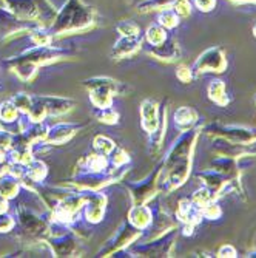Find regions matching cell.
<instances>
[{"label":"cell","mask_w":256,"mask_h":258,"mask_svg":"<svg viewBox=\"0 0 256 258\" xmlns=\"http://www.w3.org/2000/svg\"><path fill=\"white\" fill-rule=\"evenodd\" d=\"M199 130L182 132L164 159L157 175V192H172L189 179L192 170V155Z\"/></svg>","instance_id":"1"},{"label":"cell","mask_w":256,"mask_h":258,"mask_svg":"<svg viewBox=\"0 0 256 258\" xmlns=\"http://www.w3.org/2000/svg\"><path fill=\"white\" fill-rule=\"evenodd\" d=\"M96 23V10L83 4L82 0H66V4L56 14L50 27V33L54 36H65L80 31H88Z\"/></svg>","instance_id":"2"},{"label":"cell","mask_w":256,"mask_h":258,"mask_svg":"<svg viewBox=\"0 0 256 258\" xmlns=\"http://www.w3.org/2000/svg\"><path fill=\"white\" fill-rule=\"evenodd\" d=\"M62 51L59 48H51L50 46H34V48L22 53L20 56H16L7 62V65L17 75L19 79L22 81H30L39 65L48 63L53 60H57L62 57Z\"/></svg>","instance_id":"3"},{"label":"cell","mask_w":256,"mask_h":258,"mask_svg":"<svg viewBox=\"0 0 256 258\" xmlns=\"http://www.w3.org/2000/svg\"><path fill=\"white\" fill-rule=\"evenodd\" d=\"M83 87L90 91V101L96 108L113 107L116 93H121V84L111 78L96 76L83 81Z\"/></svg>","instance_id":"4"},{"label":"cell","mask_w":256,"mask_h":258,"mask_svg":"<svg viewBox=\"0 0 256 258\" xmlns=\"http://www.w3.org/2000/svg\"><path fill=\"white\" fill-rule=\"evenodd\" d=\"M204 132L215 138H224L231 143L238 144H254L256 130L242 125H222V124H208Z\"/></svg>","instance_id":"5"},{"label":"cell","mask_w":256,"mask_h":258,"mask_svg":"<svg viewBox=\"0 0 256 258\" xmlns=\"http://www.w3.org/2000/svg\"><path fill=\"white\" fill-rule=\"evenodd\" d=\"M225 68H227V57L219 46H212V48L205 50L202 54H199V57L192 67L195 76H199L202 73H210V72L221 73Z\"/></svg>","instance_id":"6"},{"label":"cell","mask_w":256,"mask_h":258,"mask_svg":"<svg viewBox=\"0 0 256 258\" xmlns=\"http://www.w3.org/2000/svg\"><path fill=\"white\" fill-rule=\"evenodd\" d=\"M139 237H141V230L136 229L134 226H131L127 221L125 224L121 226V229L118 232H116V235L108 241V244L105 246V249L101 250V256H110L111 253H114L116 250L125 247L127 244L133 243Z\"/></svg>","instance_id":"7"},{"label":"cell","mask_w":256,"mask_h":258,"mask_svg":"<svg viewBox=\"0 0 256 258\" xmlns=\"http://www.w3.org/2000/svg\"><path fill=\"white\" fill-rule=\"evenodd\" d=\"M157 175L159 169L154 173H150L141 182L128 184V189L131 190V197L136 204H145L148 200L154 197V194L157 192Z\"/></svg>","instance_id":"8"},{"label":"cell","mask_w":256,"mask_h":258,"mask_svg":"<svg viewBox=\"0 0 256 258\" xmlns=\"http://www.w3.org/2000/svg\"><path fill=\"white\" fill-rule=\"evenodd\" d=\"M83 195V212H85V218L90 223H99L104 217L105 212V204H107V198L102 194H96L93 190H87Z\"/></svg>","instance_id":"9"},{"label":"cell","mask_w":256,"mask_h":258,"mask_svg":"<svg viewBox=\"0 0 256 258\" xmlns=\"http://www.w3.org/2000/svg\"><path fill=\"white\" fill-rule=\"evenodd\" d=\"M215 150L222 155V156H230V158H242V156H253L256 153V147L251 144H238L231 143L224 138H216L215 139Z\"/></svg>","instance_id":"10"},{"label":"cell","mask_w":256,"mask_h":258,"mask_svg":"<svg viewBox=\"0 0 256 258\" xmlns=\"http://www.w3.org/2000/svg\"><path fill=\"white\" fill-rule=\"evenodd\" d=\"M5 10L22 20H39V11L34 0H4Z\"/></svg>","instance_id":"11"},{"label":"cell","mask_w":256,"mask_h":258,"mask_svg":"<svg viewBox=\"0 0 256 258\" xmlns=\"http://www.w3.org/2000/svg\"><path fill=\"white\" fill-rule=\"evenodd\" d=\"M176 217H178V220H179L181 223H184V224L196 226V224L201 223V220L204 218L202 207L196 206L192 200H181L179 204H178Z\"/></svg>","instance_id":"12"},{"label":"cell","mask_w":256,"mask_h":258,"mask_svg":"<svg viewBox=\"0 0 256 258\" xmlns=\"http://www.w3.org/2000/svg\"><path fill=\"white\" fill-rule=\"evenodd\" d=\"M142 37L141 36H121V39L113 45L111 48V57L113 59H125L131 54H134L137 50H141Z\"/></svg>","instance_id":"13"},{"label":"cell","mask_w":256,"mask_h":258,"mask_svg":"<svg viewBox=\"0 0 256 258\" xmlns=\"http://www.w3.org/2000/svg\"><path fill=\"white\" fill-rule=\"evenodd\" d=\"M36 99L42 104L46 116H59L73 110L74 102L71 99H65L59 96H36Z\"/></svg>","instance_id":"14"},{"label":"cell","mask_w":256,"mask_h":258,"mask_svg":"<svg viewBox=\"0 0 256 258\" xmlns=\"http://www.w3.org/2000/svg\"><path fill=\"white\" fill-rule=\"evenodd\" d=\"M159 105L153 99H145L141 105V116H142V128L151 135L156 132L157 124H159Z\"/></svg>","instance_id":"15"},{"label":"cell","mask_w":256,"mask_h":258,"mask_svg":"<svg viewBox=\"0 0 256 258\" xmlns=\"http://www.w3.org/2000/svg\"><path fill=\"white\" fill-rule=\"evenodd\" d=\"M150 54H153L159 60H165V62H175L181 56V50L176 40L168 39L165 42H162L160 45H151V48L148 50Z\"/></svg>","instance_id":"16"},{"label":"cell","mask_w":256,"mask_h":258,"mask_svg":"<svg viewBox=\"0 0 256 258\" xmlns=\"http://www.w3.org/2000/svg\"><path fill=\"white\" fill-rule=\"evenodd\" d=\"M128 223L139 230H144L153 223V210L145 204H136L128 212Z\"/></svg>","instance_id":"17"},{"label":"cell","mask_w":256,"mask_h":258,"mask_svg":"<svg viewBox=\"0 0 256 258\" xmlns=\"http://www.w3.org/2000/svg\"><path fill=\"white\" fill-rule=\"evenodd\" d=\"M77 130H79V125H76V124L60 122V124H56L54 127L48 128L45 141L48 144H63L65 141H68Z\"/></svg>","instance_id":"18"},{"label":"cell","mask_w":256,"mask_h":258,"mask_svg":"<svg viewBox=\"0 0 256 258\" xmlns=\"http://www.w3.org/2000/svg\"><path fill=\"white\" fill-rule=\"evenodd\" d=\"M198 119H199V116H198L196 110L192 107H181L175 111V116H173L175 127L181 133L192 130L193 125L198 122Z\"/></svg>","instance_id":"19"},{"label":"cell","mask_w":256,"mask_h":258,"mask_svg":"<svg viewBox=\"0 0 256 258\" xmlns=\"http://www.w3.org/2000/svg\"><path fill=\"white\" fill-rule=\"evenodd\" d=\"M19 220L23 226V229L28 230L31 235H40L46 230V224L42 218L36 217L30 210H22L19 214Z\"/></svg>","instance_id":"20"},{"label":"cell","mask_w":256,"mask_h":258,"mask_svg":"<svg viewBox=\"0 0 256 258\" xmlns=\"http://www.w3.org/2000/svg\"><path fill=\"white\" fill-rule=\"evenodd\" d=\"M53 252L56 253V256H66L71 255L76 249V240L69 235V233H63V235L59 237H53L50 241Z\"/></svg>","instance_id":"21"},{"label":"cell","mask_w":256,"mask_h":258,"mask_svg":"<svg viewBox=\"0 0 256 258\" xmlns=\"http://www.w3.org/2000/svg\"><path fill=\"white\" fill-rule=\"evenodd\" d=\"M212 167L221 172L222 175H225L228 179H233L235 176H238V172H239V164L236 162V159L230 156H222V155L212 162Z\"/></svg>","instance_id":"22"},{"label":"cell","mask_w":256,"mask_h":258,"mask_svg":"<svg viewBox=\"0 0 256 258\" xmlns=\"http://www.w3.org/2000/svg\"><path fill=\"white\" fill-rule=\"evenodd\" d=\"M46 176V166L42 161L31 159L28 164H25V175L22 176L23 181L33 182H40Z\"/></svg>","instance_id":"23"},{"label":"cell","mask_w":256,"mask_h":258,"mask_svg":"<svg viewBox=\"0 0 256 258\" xmlns=\"http://www.w3.org/2000/svg\"><path fill=\"white\" fill-rule=\"evenodd\" d=\"M208 98H210L215 104L219 107H227L228 104V96H227V88L225 82L221 79H213L208 85Z\"/></svg>","instance_id":"24"},{"label":"cell","mask_w":256,"mask_h":258,"mask_svg":"<svg viewBox=\"0 0 256 258\" xmlns=\"http://www.w3.org/2000/svg\"><path fill=\"white\" fill-rule=\"evenodd\" d=\"M34 4L39 11V22L42 23V27H51V23L56 19V10L48 0H34Z\"/></svg>","instance_id":"25"},{"label":"cell","mask_w":256,"mask_h":258,"mask_svg":"<svg viewBox=\"0 0 256 258\" xmlns=\"http://www.w3.org/2000/svg\"><path fill=\"white\" fill-rule=\"evenodd\" d=\"M19 192V178L13 176H0V195L7 200H11Z\"/></svg>","instance_id":"26"},{"label":"cell","mask_w":256,"mask_h":258,"mask_svg":"<svg viewBox=\"0 0 256 258\" xmlns=\"http://www.w3.org/2000/svg\"><path fill=\"white\" fill-rule=\"evenodd\" d=\"M179 20H181V17L175 13V10L172 7L160 10L159 14H157V23H159L160 27H164L165 30L176 28L179 25Z\"/></svg>","instance_id":"27"},{"label":"cell","mask_w":256,"mask_h":258,"mask_svg":"<svg viewBox=\"0 0 256 258\" xmlns=\"http://www.w3.org/2000/svg\"><path fill=\"white\" fill-rule=\"evenodd\" d=\"M145 37L150 45H160L162 42L167 40V30L164 27H160L159 23L157 25H151V27H148Z\"/></svg>","instance_id":"28"},{"label":"cell","mask_w":256,"mask_h":258,"mask_svg":"<svg viewBox=\"0 0 256 258\" xmlns=\"http://www.w3.org/2000/svg\"><path fill=\"white\" fill-rule=\"evenodd\" d=\"M93 146H95V150L101 155H105V156H110L111 152L116 149V144L114 141H111L110 138L104 136V135H99L95 138V141H93Z\"/></svg>","instance_id":"29"},{"label":"cell","mask_w":256,"mask_h":258,"mask_svg":"<svg viewBox=\"0 0 256 258\" xmlns=\"http://www.w3.org/2000/svg\"><path fill=\"white\" fill-rule=\"evenodd\" d=\"M175 0H145V2L139 4L137 10L141 13H148V11H160L164 8H170Z\"/></svg>","instance_id":"30"},{"label":"cell","mask_w":256,"mask_h":258,"mask_svg":"<svg viewBox=\"0 0 256 258\" xmlns=\"http://www.w3.org/2000/svg\"><path fill=\"white\" fill-rule=\"evenodd\" d=\"M19 108L13 104V101H7L0 105V119H2L5 124L13 122L19 118Z\"/></svg>","instance_id":"31"},{"label":"cell","mask_w":256,"mask_h":258,"mask_svg":"<svg viewBox=\"0 0 256 258\" xmlns=\"http://www.w3.org/2000/svg\"><path fill=\"white\" fill-rule=\"evenodd\" d=\"M95 116L98 118V121L104 122V124H118L119 121V113L114 111L113 107H107V108H96Z\"/></svg>","instance_id":"32"},{"label":"cell","mask_w":256,"mask_h":258,"mask_svg":"<svg viewBox=\"0 0 256 258\" xmlns=\"http://www.w3.org/2000/svg\"><path fill=\"white\" fill-rule=\"evenodd\" d=\"M30 39L37 45V46H50L51 42H53V34L48 33V31H45L43 28L37 27L31 31L30 34Z\"/></svg>","instance_id":"33"},{"label":"cell","mask_w":256,"mask_h":258,"mask_svg":"<svg viewBox=\"0 0 256 258\" xmlns=\"http://www.w3.org/2000/svg\"><path fill=\"white\" fill-rule=\"evenodd\" d=\"M213 200H216V197H215V194L208 189V187H202V189H199V190H196L195 194H193V197H192V201L196 204V206H199V207H204L205 204H208L210 201H213Z\"/></svg>","instance_id":"34"},{"label":"cell","mask_w":256,"mask_h":258,"mask_svg":"<svg viewBox=\"0 0 256 258\" xmlns=\"http://www.w3.org/2000/svg\"><path fill=\"white\" fill-rule=\"evenodd\" d=\"M11 101L19 108V111L25 113V114H28L31 105H33V96L27 95V93H19V95H16Z\"/></svg>","instance_id":"35"},{"label":"cell","mask_w":256,"mask_h":258,"mask_svg":"<svg viewBox=\"0 0 256 258\" xmlns=\"http://www.w3.org/2000/svg\"><path fill=\"white\" fill-rule=\"evenodd\" d=\"M116 30L119 31L121 36H128V37L141 36V28H139L134 22H130V20H124V22L118 23Z\"/></svg>","instance_id":"36"},{"label":"cell","mask_w":256,"mask_h":258,"mask_svg":"<svg viewBox=\"0 0 256 258\" xmlns=\"http://www.w3.org/2000/svg\"><path fill=\"white\" fill-rule=\"evenodd\" d=\"M202 214H204V218L218 220L222 215V210H221V206L216 203V200H213V201H210V203L202 207Z\"/></svg>","instance_id":"37"},{"label":"cell","mask_w":256,"mask_h":258,"mask_svg":"<svg viewBox=\"0 0 256 258\" xmlns=\"http://www.w3.org/2000/svg\"><path fill=\"white\" fill-rule=\"evenodd\" d=\"M172 8L179 17H189L192 14V2L190 0H175Z\"/></svg>","instance_id":"38"},{"label":"cell","mask_w":256,"mask_h":258,"mask_svg":"<svg viewBox=\"0 0 256 258\" xmlns=\"http://www.w3.org/2000/svg\"><path fill=\"white\" fill-rule=\"evenodd\" d=\"M176 76L178 79L182 82V84H190L193 81V70L189 68V67H185V65H179L178 70H176Z\"/></svg>","instance_id":"39"},{"label":"cell","mask_w":256,"mask_h":258,"mask_svg":"<svg viewBox=\"0 0 256 258\" xmlns=\"http://www.w3.org/2000/svg\"><path fill=\"white\" fill-rule=\"evenodd\" d=\"M14 141V135L8 130H0V150H10Z\"/></svg>","instance_id":"40"},{"label":"cell","mask_w":256,"mask_h":258,"mask_svg":"<svg viewBox=\"0 0 256 258\" xmlns=\"http://www.w3.org/2000/svg\"><path fill=\"white\" fill-rule=\"evenodd\" d=\"M16 226L13 217H10L8 214H0V232H10L13 227Z\"/></svg>","instance_id":"41"},{"label":"cell","mask_w":256,"mask_h":258,"mask_svg":"<svg viewBox=\"0 0 256 258\" xmlns=\"http://www.w3.org/2000/svg\"><path fill=\"white\" fill-rule=\"evenodd\" d=\"M193 4L195 7L202 11V13H208V11H212L216 5V0H193Z\"/></svg>","instance_id":"42"},{"label":"cell","mask_w":256,"mask_h":258,"mask_svg":"<svg viewBox=\"0 0 256 258\" xmlns=\"http://www.w3.org/2000/svg\"><path fill=\"white\" fill-rule=\"evenodd\" d=\"M238 253H236V249L231 246V244H224V246H221V249L218 250V256H221V258H224V256H230V258H233V256H236Z\"/></svg>","instance_id":"43"},{"label":"cell","mask_w":256,"mask_h":258,"mask_svg":"<svg viewBox=\"0 0 256 258\" xmlns=\"http://www.w3.org/2000/svg\"><path fill=\"white\" fill-rule=\"evenodd\" d=\"M8 210V200L0 195V214H4Z\"/></svg>","instance_id":"44"},{"label":"cell","mask_w":256,"mask_h":258,"mask_svg":"<svg viewBox=\"0 0 256 258\" xmlns=\"http://www.w3.org/2000/svg\"><path fill=\"white\" fill-rule=\"evenodd\" d=\"M7 166H5V164L4 162H0V176H2V175H5V172H7Z\"/></svg>","instance_id":"45"},{"label":"cell","mask_w":256,"mask_h":258,"mask_svg":"<svg viewBox=\"0 0 256 258\" xmlns=\"http://www.w3.org/2000/svg\"><path fill=\"white\" fill-rule=\"evenodd\" d=\"M233 2H236V4H256V0H233Z\"/></svg>","instance_id":"46"},{"label":"cell","mask_w":256,"mask_h":258,"mask_svg":"<svg viewBox=\"0 0 256 258\" xmlns=\"http://www.w3.org/2000/svg\"><path fill=\"white\" fill-rule=\"evenodd\" d=\"M253 34L256 36V23H254V27H253Z\"/></svg>","instance_id":"47"},{"label":"cell","mask_w":256,"mask_h":258,"mask_svg":"<svg viewBox=\"0 0 256 258\" xmlns=\"http://www.w3.org/2000/svg\"><path fill=\"white\" fill-rule=\"evenodd\" d=\"M254 102H256V95H254Z\"/></svg>","instance_id":"48"}]
</instances>
